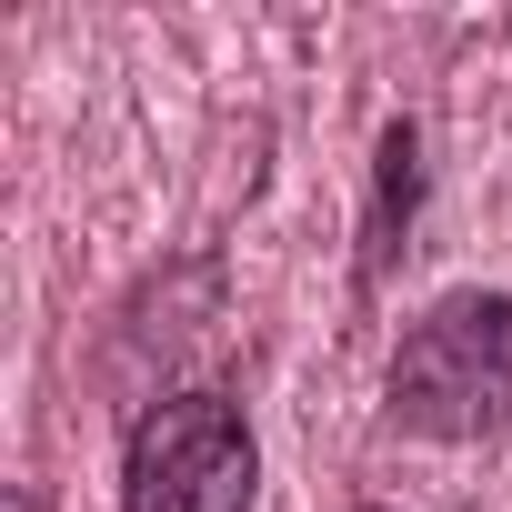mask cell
I'll list each match as a JSON object with an SVG mask.
<instances>
[{"label": "cell", "mask_w": 512, "mask_h": 512, "mask_svg": "<svg viewBox=\"0 0 512 512\" xmlns=\"http://www.w3.org/2000/svg\"><path fill=\"white\" fill-rule=\"evenodd\" d=\"M392 422L422 442H492L512 432V302L442 292L392 352Z\"/></svg>", "instance_id": "1"}, {"label": "cell", "mask_w": 512, "mask_h": 512, "mask_svg": "<svg viewBox=\"0 0 512 512\" xmlns=\"http://www.w3.org/2000/svg\"><path fill=\"white\" fill-rule=\"evenodd\" d=\"M262 442L221 392H161L121 442V512H251Z\"/></svg>", "instance_id": "2"}, {"label": "cell", "mask_w": 512, "mask_h": 512, "mask_svg": "<svg viewBox=\"0 0 512 512\" xmlns=\"http://www.w3.org/2000/svg\"><path fill=\"white\" fill-rule=\"evenodd\" d=\"M412 211H422V131L412 121H382V151H372V251H362V272H392Z\"/></svg>", "instance_id": "3"}, {"label": "cell", "mask_w": 512, "mask_h": 512, "mask_svg": "<svg viewBox=\"0 0 512 512\" xmlns=\"http://www.w3.org/2000/svg\"><path fill=\"white\" fill-rule=\"evenodd\" d=\"M11 512H51V502H41V492H11Z\"/></svg>", "instance_id": "4"}, {"label": "cell", "mask_w": 512, "mask_h": 512, "mask_svg": "<svg viewBox=\"0 0 512 512\" xmlns=\"http://www.w3.org/2000/svg\"><path fill=\"white\" fill-rule=\"evenodd\" d=\"M362 512H382V502H362Z\"/></svg>", "instance_id": "5"}]
</instances>
